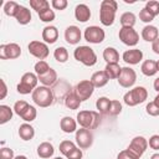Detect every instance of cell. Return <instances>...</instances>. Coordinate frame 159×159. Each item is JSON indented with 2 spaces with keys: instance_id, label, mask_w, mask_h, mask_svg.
I'll list each match as a JSON object with an SVG mask.
<instances>
[{
  "instance_id": "obj_1",
  "label": "cell",
  "mask_w": 159,
  "mask_h": 159,
  "mask_svg": "<svg viewBox=\"0 0 159 159\" xmlns=\"http://www.w3.org/2000/svg\"><path fill=\"white\" fill-rule=\"evenodd\" d=\"M118 4L114 0H103L99 6V21L103 26H112L116 20Z\"/></svg>"
},
{
  "instance_id": "obj_2",
  "label": "cell",
  "mask_w": 159,
  "mask_h": 159,
  "mask_svg": "<svg viewBox=\"0 0 159 159\" xmlns=\"http://www.w3.org/2000/svg\"><path fill=\"white\" fill-rule=\"evenodd\" d=\"M31 97H32L34 103L41 108L50 107L55 102V96H53L52 89L46 86H37L31 93Z\"/></svg>"
},
{
  "instance_id": "obj_3",
  "label": "cell",
  "mask_w": 159,
  "mask_h": 159,
  "mask_svg": "<svg viewBox=\"0 0 159 159\" xmlns=\"http://www.w3.org/2000/svg\"><path fill=\"white\" fill-rule=\"evenodd\" d=\"M77 123L81 128L86 129H96L101 124V113L96 111H80L76 117Z\"/></svg>"
},
{
  "instance_id": "obj_4",
  "label": "cell",
  "mask_w": 159,
  "mask_h": 159,
  "mask_svg": "<svg viewBox=\"0 0 159 159\" xmlns=\"http://www.w3.org/2000/svg\"><path fill=\"white\" fill-rule=\"evenodd\" d=\"M73 57H75L76 61L81 62L82 65H84L87 67H92V66H94L97 63L96 52L93 51L92 47L86 46V45L76 47L75 51H73Z\"/></svg>"
},
{
  "instance_id": "obj_5",
  "label": "cell",
  "mask_w": 159,
  "mask_h": 159,
  "mask_svg": "<svg viewBox=\"0 0 159 159\" xmlns=\"http://www.w3.org/2000/svg\"><path fill=\"white\" fill-rule=\"evenodd\" d=\"M148 98V91L145 89V87L143 86H137L132 89H129L124 97H123V101L127 106L129 107H134V106H138L140 103H143L145 99Z\"/></svg>"
},
{
  "instance_id": "obj_6",
  "label": "cell",
  "mask_w": 159,
  "mask_h": 159,
  "mask_svg": "<svg viewBox=\"0 0 159 159\" xmlns=\"http://www.w3.org/2000/svg\"><path fill=\"white\" fill-rule=\"evenodd\" d=\"M37 82H39V77L36 73L32 72H26L22 75L20 82L16 86V91L20 94H29L32 93L34 89L37 87Z\"/></svg>"
},
{
  "instance_id": "obj_7",
  "label": "cell",
  "mask_w": 159,
  "mask_h": 159,
  "mask_svg": "<svg viewBox=\"0 0 159 159\" xmlns=\"http://www.w3.org/2000/svg\"><path fill=\"white\" fill-rule=\"evenodd\" d=\"M83 37L87 42L89 43H101L104 41V37H106V32L102 27L99 26H96V25H92V26H88L86 27L84 32H83Z\"/></svg>"
},
{
  "instance_id": "obj_8",
  "label": "cell",
  "mask_w": 159,
  "mask_h": 159,
  "mask_svg": "<svg viewBox=\"0 0 159 159\" xmlns=\"http://www.w3.org/2000/svg\"><path fill=\"white\" fill-rule=\"evenodd\" d=\"M27 48H29V53L32 55L34 57L39 58V61L45 60V58L50 55V50H48L47 43H45V42H42V41L34 40V41H31V42L29 43Z\"/></svg>"
},
{
  "instance_id": "obj_9",
  "label": "cell",
  "mask_w": 159,
  "mask_h": 159,
  "mask_svg": "<svg viewBox=\"0 0 159 159\" xmlns=\"http://www.w3.org/2000/svg\"><path fill=\"white\" fill-rule=\"evenodd\" d=\"M21 56V47L15 42L0 45V58L1 60H15Z\"/></svg>"
},
{
  "instance_id": "obj_10",
  "label": "cell",
  "mask_w": 159,
  "mask_h": 159,
  "mask_svg": "<svg viewBox=\"0 0 159 159\" xmlns=\"http://www.w3.org/2000/svg\"><path fill=\"white\" fill-rule=\"evenodd\" d=\"M118 37L124 45L130 47L135 46L139 42V34L134 30V27H120Z\"/></svg>"
},
{
  "instance_id": "obj_11",
  "label": "cell",
  "mask_w": 159,
  "mask_h": 159,
  "mask_svg": "<svg viewBox=\"0 0 159 159\" xmlns=\"http://www.w3.org/2000/svg\"><path fill=\"white\" fill-rule=\"evenodd\" d=\"M73 91L76 92V94L78 96V98L83 102V101L89 99V97L93 94L94 86L92 84V82L89 80H82V81H80L76 84V87L73 88Z\"/></svg>"
},
{
  "instance_id": "obj_12",
  "label": "cell",
  "mask_w": 159,
  "mask_h": 159,
  "mask_svg": "<svg viewBox=\"0 0 159 159\" xmlns=\"http://www.w3.org/2000/svg\"><path fill=\"white\" fill-rule=\"evenodd\" d=\"M76 143L81 149H89L93 144V134L89 129L80 128L76 130Z\"/></svg>"
},
{
  "instance_id": "obj_13",
  "label": "cell",
  "mask_w": 159,
  "mask_h": 159,
  "mask_svg": "<svg viewBox=\"0 0 159 159\" xmlns=\"http://www.w3.org/2000/svg\"><path fill=\"white\" fill-rule=\"evenodd\" d=\"M117 81H118L119 86H122L123 88H129V87H132L135 83V81H137V73L130 67H122L120 75L117 78Z\"/></svg>"
},
{
  "instance_id": "obj_14",
  "label": "cell",
  "mask_w": 159,
  "mask_h": 159,
  "mask_svg": "<svg viewBox=\"0 0 159 159\" xmlns=\"http://www.w3.org/2000/svg\"><path fill=\"white\" fill-rule=\"evenodd\" d=\"M147 148H148V140L142 135H137L130 140V143H129L127 149H129L134 155L140 158L145 153Z\"/></svg>"
},
{
  "instance_id": "obj_15",
  "label": "cell",
  "mask_w": 159,
  "mask_h": 159,
  "mask_svg": "<svg viewBox=\"0 0 159 159\" xmlns=\"http://www.w3.org/2000/svg\"><path fill=\"white\" fill-rule=\"evenodd\" d=\"M72 91L71 84L66 80H58L53 86H52V92L55 96V99H63L67 97V94Z\"/></svg>"
},
{
  "instance_id": "obj_16",
  "label": "cell",
  "mask_w": 159,
  "mask_h": 159,
  "mask_svg": "<svg viewBox=\"0 0 159 159\" xmlns=\"http://www.w3.org/2000/svg\"><path fill=\"white\" fill-rule=\"evenodd\" d=\"M81 37H82V32H81L78 26L70 25V26L66 27V30H65V40H66L67 43L77 45V43H80Z\"/></svg>"
},
{
  "instance_id": "obj_17",
  "label": "cell",
  "mask_w": 159,
  "mask_h": 159,
  "mask_svg": "<svg viewBox=\"0 0 159 159\" xmlns=\"http://www.w3.org/2000/svg\"><path fill=\"white\" fill-rule=\"evenodd\" d=\"M122 58L128 65H138L143 60V52L139 48H132L123 52Z\"/></svg>"
},
{
  "instance_id": "obj_18",
  "label": "cell",
  "mask_w": 159,
  "mask_h": 159,
  "mask_svg": "<svg viewBox=\"0 0 159 159\" xmlns=\"http://www.w3.org/2000/svg\"><path fill=\"white\" fill-rule=\"evenodd\" d=\"M58 39V30L53 25L45 26L42 30V40L45 43H55Z\"/></svg>"
},
{
  "instance_id": "obj_19",
  "label": "cell",
  "mask_w": 159,
  "mask_h": 159,
  "mask_svg": "<svg viewBox=\"0 0 159 159\" xmlns=\"http://www.w3.org/2000/svg\"><path fill=\"white\" fill-rule=\"evenodd\" d=\"M159 37V30L154 25H147L142 29V39L147 42H154Z\"/></svg>"
},
{
  "instance_id": "obj_20",
  "label": "cell",
  "mask_w": 159,
  "mask_h": 159,
  "mask_svg": "<svg viewBox=\"0 0 159 159\" xmlns=\"http://www.w3.org/2000/svg\"><path fill=\"white\" fill-rule=\"evenodd\" d=\"M75 17L80 22H86L91 19V10L86 4H78L75 7Z\"/></svg>"
},
{
  "instance_id": "obj_21",
  "label": "cell",
  "mask_w": 159,
  "mask_h": 159,
  "mask_svg": "<svg viewBox=\"0 0 159 159\" xmlns=\"http://www.w3.org/2000/svg\"><path fill=\"white\" fill-rule=\"evenodd\" d=\"M77 124H78L77 120L73 119V118L70 117V116H66V117H63V118L60 120V128H61V130H62L63 133H67V134L76 132V130H77Z\"/></svg>"
},
{
  "instance_id": "obj_22",
  "label": "cell",
  "mask_w": 159,
  "mask_h": 159,
  "mask_svg": "<svg viewBox=\"0 0 159 159\" xmlns=\"http://www.w3.org/2000/svg\"><path fill=\"white\" fill-rule=\"evenodd\" d=\"M37 77H39L40 83H42V86H46V87H51L58 81L57 80V72L53 68H50L45 75L37 76Z\"/></svg>"
},
{
  "instance_id": "obj_23",
  "label": "cell",
  "mask_w": 159,
  "mask_h": 159,
  "mask_svg": "<svg viewBox=\"0 0 159 159\" xmlns=\"http://www.w3.org/2000/svg\"><path fill=\"white\" fill-rule=\"evenodd\" d=\"M19 137L27 142V140H31L34 137H35V128L30 124V123H22L20 127H19Z\"/></svg>"
},
{
  "instance_id": "obj_24",
  "label": "cell",
  "mask_w": 159,
  "mask_h": 159,
  "mask_svg": "<svg viewBox=\"0 0 159 159\" xmlns=\"http://www.w3.org/2000/svg\"><path fill=\"white\" fill-rule=\"evenodd\" d=\"M53 153H55V149H53V145L50 142H42L37 147V155L42 159L51 158L53 155Z\"/></svg>"
},
{
  "instance_id": "obj_25",
  "label": "cell",
  "mask_w": 159,
  "mask_h": 159,
  "mask_svg": "<svg viewBox=\"0 0 159 159\" xmlns=\"http://www.w3.org/2000/svg\"><path fill=\"white\" fill-rule=\"evenodd\" d=\"M89 81L92 82V84L94 86V88H101V87H104L108 83L109 78L107 77V75H106L104 71H97V72H94L92 75V77H91Z\"/></svg>"
},
{
  "instance_id": "obj_26",
  "label": "cell",
  "mask_w": 159,
  "mask_h": 159,
  "mask_svg": "<svg viewBox=\"0 0 159 159\" xmlns=\"http://www.w3.org/2000/svg\"><path fill=\"white\" fill-rule=\"evenodd\" d=\"M140 71L144 76L147 77H152L155 76V73L158 72V67H157V61L153 60H145L142 66H140Z\"/></svg>"
},
{
  "instance_id": "obj_27",
  "label": "cell",
  "mask_w": 159,
  "mask_h": 159,
  "mask_svg": "<svg viewBox=\"0 0 159 159\" xmlns=\"http://www.w3.org/2000/svg\"><path fill=\"white\" fill-rule=\"evenodd\" d=\"M63 102H65V106H66L68 109H72V111L78 109L80 106H81V103H82V101L78 98V96L76 94V92H75L73 89L67 94V97L65 98Z\"/></svg>"
},
{
  "instance_id": "obj_28",
  "label": "cell",
  "mask_w": 159,
  "mask_h": 159,
  "mask_svg": "<svg viewBox=\"0 0 159 159\" xmlns=\"http://www.w3.org/2000/svg\"><path fill=\"white\" fill-rule=\"evenodd\" d=\"M15 19H16V21H17L20 25H27V24H30L31 19H32V15H31V11H30L26 6L20 5L19 12H17V15L15 16Z\"/></svg>"
},
{
  "instance_id": "obj_29",
  "label": "cell",
  "mask_w": 159,
  "mask_h": 159,
  "mask_svg": "<svg viewBox=\"0 0 159 159\" xmlns=\"http://www.w3.org/2000/svg\"><path fill=\"white\" fill-rule=\"evenodd\" d=\"M103 60L107 63H118L119 53L114 47H106L103 50Z\"/></svg>"
},
{
  "instance_id": "obj_30",
  "label": "cell",
  "mask_w": 159,
  "mask_h": 159,
  "mask_svg": "<svg viewBox=\"0 0 159 159\" xmlns=\"http://www.w3.org/2000/svg\"><path fill=\"white\" fill-rule=\"evenodd\" d=\"M103 71L106 72V75L109 80H117L120 75L122 67L119 66V63H107Z\"/></svg>"
},
{
  "instance_id": "obj_31",
  "label": "cell",
  "mask_w": 159,
  "mask_h": 159,
  "mask_svg": "<svg viewBox=\"0 0 159 159\" xmlns=\"http://www.w3.org/2000/svg\"><path fill=\"white\" fill-rule=\"evenodd\" d=\"M119 21H120L122 27H133L135 25L137 16L133 12H130V11H125V12H123L120 15Z\"/></svg>"
},
{
  "instance_id": "obj_32",
  "label": "cell",
  "mask_w": 159,
  "mask_h": 159,
  "mask_svg": "<svg viewBox=\"0 0 159 159\" xmlns=\"http://www.w3.org/2000/svg\"><path fill=\"white\" fill-rule=\"evenodd\" d=\"M14 114V108H10L6 104H0V124L7 123Z\"/></svg>"
},
{
  "instance_id": "obj_33",
  "label": "cell",
  "mask_w": 159,
  "mask_h": 159,
  "mask_svg": "<svg viewBox=\"0 0 159 159\" xmlns=\"http://www.w3.org/2000/svg\"><path fill=\"white\" fill-rule=\"evenodd\" d=\"M19 9H20V5L16 2V1H6L5 5H4V12L5 15L10 16V17H15L19 12Z\"/></svg>"
},
{
  "instance_id": "obj_34",
  "label": "cell",
  "mask_w": 159,
  "mask_h": 159,
  "mask_svg": "<svg viewBox=\"0 0 159 159\" xmlns=\"http://www.w3.org/2000/svg\"><path fill=\"white\" fill-rule=\"evenodd\" d=\"M30 7L37 14L50 9V2L47 0H30Z\"/></svg>"
},
{
  "instance_id": "obj_35",
  "label": "cell",
  "mask_w": 159,
  "mask_h": 159,
  "mask_svg": "<svg viewBox=\"0 0 159 159\" xmlns=\"http://www.w3.org/2000/svg\"><path fill=\"white\" fill-rule=\"evenodd\" d=\"M109 106H111V99L107 97H99L96 102V107L98 109V113L101 114H108Z\"/></svg>"
},
{
  "instance_id": "obj_36",
  "label": "cell",
  "mask_w": 159,
  "mask_h": 159,
  "mask_svg": "<svg viewBox=\"0 0 159 159\" xmlns=\"http://www.w3.org/2000/svg\"><path fill=\"white\" fill-rule=\"evenodd\" d=\"M53 57H55V60H56L57 62L65 63V62L68 60V51H67V48L63 47V46H60V47L55 48V51H53Z\"/></svg>"
},
{
  "instance_id": "obj_37",
  "label": "cell",
  "mask_w": 159,
  "mask_h": 159,
  "mask_svg": "<svg viewBox=\"0 0 159 159\" xmlns=\"http://www.w3.org/2000/svg\"><path fill=\"white\" fill-rule=\"evenodd\" d=\"M20 117H21L26 123L32 122V120H35L36 117H37V111H36V108H35L34 106H29V107L25 109V112H24Z\"/></svg>"
},
{
  "instance_id": "obj_38",
  "label": "cell",
  "mask_w": 159,
  "mask_h": 159,
  "mask_svg": "<svg viewBox=\"0 0 159 159\" xmlns=\"http://www.w3.org/2000/svg\"><path fill=\"white\" fill-rule=\"evenodd\" d=\"M76 148H77L76 144H75L73 142H71V140H62V142L60 143V147H58L61 154L65 155V157H67V155H68L73 149H76Z\"/></svg>"
},
{
  "instance_id": "obj_39",
  "label": "cell",
  "mask_w": 159,
  "mask_h": 159,
  "mask_svg": "<svg viewBox=\"0 0 159 159\" xmlns=\"http://www.w3.org/2000/svg\"><path fill=\"white\" fill-rule=\"evenodd\" d=\"M50 68H51V67L48 66V63H47L45 60L37 61V62L35 63V73H36L37 76H42V75H45Z\"/></svg>"
},
{
  "instance_id": "obj_40",
  "label": "cell",
  "mask_w": 159,
  "mask_h": 159,
  "mask_svg": "<svg viewBox=\"0 0 159 159\" xmlns=\"http://www.w3.org/2000/svg\"><path fill=\"white\" fill-rule=\"evenodd\" d=\"M122 112V103L117 99H111V106H109V111H108V114L109 116H118L119 113Z\"/></svg>"
},
{
  "instance_id": "obj_41",
  "label": "cell",
  "mask_w": 159,
  "mask_h": 159,
  "mask_svg": "<svg viewBox=\"0 0 159 159\" xmlns=\"http://www.w3.org/2000/svg\"><path fill=\"white\" fill-rule=\"evenodd\" d=\"M39 17H40V20H41L42 22H52V21L55 20V17H56V14H55L53 10L47 9V10H45V11L40 12V14H39Z\"/></svg>"
},
{
  "instance_id": "obj_42",
  "label": "cell",
  "mask_w": 159,
  "mask_h": 159,
  "mask_svg": "<svg viewBox=\"0 0 159 159\" xmlns=\"http://www.w3.org/2000/svg\"><path fill=\"white\" fill-rule=\"evenodd\" d=\"M144 7H145L154 17L159 15V1H157V0H150V1H148V2L145 4Z\"/></svg>"
},
{
  "instance_id": "obj_43",
  "label": "cell",
  "mask_w": 159,
  "mask_h": 159,
  "mask_svg": "<svg viewBox=\"0 0 159 159\" xmlns=\"http://www.w3.org/2000/svg\"><path fill=\"white\" fill-rule=\"evenodd\" d=\"M30 104L26 102V101H24V99H20V101H17V102H15V104H14V112L20 117L24 112H25V109L29 107Z\"/></svg>"
},
{
  "instance_id": "obj_44",
  "label": "cell",
  "mask_w": 159,
  "mask_h": 159,
  "mask_svg": "<svg viewBox=\"0 0 159 159\" xmlns=\"http://www.w3.org/2000/svg\"><path fill=\"white\" fill-rule=\"evenodd\" d=\"M139 20L143 21V22H145V24H148V25H150V22L154 20V16H153L145 7H143V9L139 11Z\"/></svg>"
},
{
  "instance_id": "obj_45",
  "label": "cell",
  "mask_w": 159,
  "mask_h": 159,
  "mask_svg": "<svg viewBox=\"0 0 159 159\" xmlns=\"http://www.w3.org/2000/svg\"><path fill=\"white\" fill-rule=\"evenodd\" d=\"M145 111H147V113H148L149 116H152V117L159 116V107L154 103V101H152V102H149V103L147 104Z\"/></svg>"
},
{
  "instance_id": "obj_46",
  "label": "cell",
  "mask_w": 159,
  "mask_h": 159,
  "mask_svg": "<svg viewBox=\"0 0 159 159\" xmlns=\"http://www.w3.org/2000/svg\"><path fill=\"white\" fill-rule=\"evenodd\" d=\"M68 5V1L67 0H52L51 1V6L55 9V10H65Z\"/></svg>"
},
{
  "instance_id": "obj_47",
  "label": "cell",
  "mask_w": 159,
  "mask_h": 159,
  "mask_svg": "<svg viewBox=\"0 0 159 159\" xmlns=\"http://www.w3.org/2000/svg\"><path fill=\"white\" fill-rule=\"evenodd\" d=\"M14 150L11 148H1L0 149V159H14Z\"/></svg>"
},
{
  "instance_id": "obj_48",
  "label": "cell",
  "mask_w": 159,
  "mask_h": 159,
  "mask_svg": "<svg viewBox=\"0 0 159 159\" xmlns=\"http://www.w3.org/2000/svg\"><path fill=\"white\" fill-rule=\"evenodd\" d=\"M117 159H139V158L137 155H134L129 149H124V150L118 153Z\"/></svg>"
},
{
  "instance_id": "obj_49",
  "label": "cell",
  "mask_w": 159,
  "mask_h": 159,
  "mask_svg": "<svg viewBox=\"0 0 159 159\" xmlns=\"http://www.w3.org/2000/svg\"><path fill=\"white\" fill-rule=\"evenodd\" d=\"M148 145L154 150H159V134H153L148 140Z\"/></svg>"
},
{
  "instance_id": "obj_50",
  "label": "cell",
  "mask_w": 159,
  "mask_h": 159,
  "mask_svg": "<svg viewBox=\"0 0 159 159\" xmlns=\"http://www.w3.org/2000/svg\"><path fill=\"white\" fill-rule=\"evenodd\" d=\"M82 155H83V154H82V149L77 147V148L73 149L66 158H67V159H82Z\"/></svg>"
},
{
  "instance_id": "obj_51",
  "label": "cell",
  "mask_w": 159,
  "mask_h": 159,
  "mask_svg": "<svg viewBox=\"0 0 159 159\" xmlns=\"http://www.w3.org/2000/svg\"><path fill=\"white\" fill-rule=\"evenodd\" d=\"M7 94V87H6V83L4 80H1V94H0V99H4Z\"/></svg>"
},
{
  "instance_id": "obj_52",
  "label": "cell",
  "mask_w": 159,
  "mask_h": 159,
  "mask_svg": "<svg viewBox=\"0 0 159 159\" xmlns=\"http://www.w3.org/2000/svg\"><path fill=\"white\" fill-rule=\"evenodd\" d=\"M152 50H153V52L154 53H157V55H159V37L152 43Z\"/></svg>"
},
{
  "instance_id": "obj_53",
  "label": "cell",
  "mask_w": 159,
  "mask_h": 159,
  "mask_svg": "<svg viewBox=\"0 0 159 159\" xmlns=\"http://www.w3.org/2000/svg\"><path fill=\"white\" fill-rule=\"evenodd\" d=\"M153 87H154V89L159 93V77L158 78H155L154 80V83H153Z\"/></svg>"
},
{
  "instance_id": "obj_54",
  "label": "cell",
  "mask_w": 159,
  "mask_h": 159,
  "mask_svg": "<svg viewBox=\"0 0 159 159\" xmlns=\"http://www.w3.org/2000/svg\"><path fill=\"white\" fill-rule=\"evenodd\" d=\"M154 103H155V104L159 107V93L155 96V98H154Z\"/></svg>"
},
{
  "instance_id": "obj_55",
  "label": "cell",
  "mask_w": 159,
  "mask_h": 159,
  "mask_svg": "<svg viewBox=\"0 0 159 159\" xmlns=\"http://www.w3.org/2000/svg\"><path fill=\"white\" fill-rule=\"evenodd\" d=\"M14 159H27V157H26V155H22V154H21V155H16V157H15Z\"/></svg>"
},
{
  "instance_id": "obj_56",
  "label": "cell",
  "mask_w": 159,
  "mask_h": 159,
  "mask_svg": "<svg viewBox=\"0 0 159 159\" xmlns=\"http://www.w3.org/2000/svg\"><path fill=\"white\" fill-rule=\"evenodd\" d=\"M150 159H159V153H155V154H153V155L150 157Z\"/></svg>"
},
{
  "instance_id": "obj_57",
  "label": "cell",
  "mask_w": 159,
  "mask_h": 159,
  "mask_svg": "<svg viewBox=\"0 0 159 159\" xmlns=\"http://www.w3.org/2000/svg\"><path fill=\"white\" fill-rule=\"evenodd\" d=\"M157 67H158V71H159V60L157 61Z\"/></svg>"
},
{
  "instance_id": "obj_58",
  "label": "cell",
  "mask_w": 159,
  "mask_h": 159,
  "mask_svg": "<svg viewBox=\"0 0 159 159\" xmlns=\"http://www.w3.org/2000/svg\"><path fill=\"white\" fill-rule=\"evenodd\" d=\"M53 159H63V158H61V157H56V158H53Z\"/></svg>"
}]
</instances>
